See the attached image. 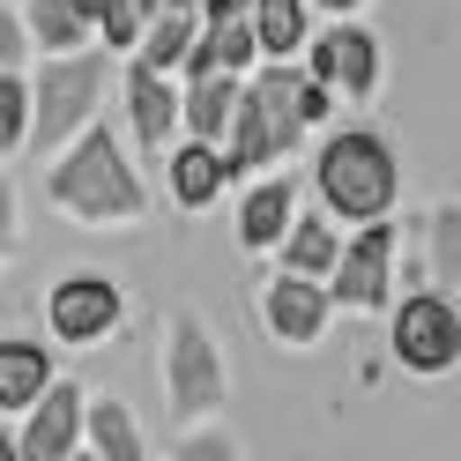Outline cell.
<instances>
[{
  "instance_id": "cell-6",
  "label": "cell",
  "mask_w": 461,
  "mask_h": 461,
  "mask_svg": "<svg viewBox=\"0 0 461 461\" xmlns=\"http://www.w3.org/2000/svg\"><path fill=\"white\" fill-rule=\"evenodd\" d=\"M394 357L410 365V372H447V365H461V312H454L447 291L402 298V312H394Z\"/></svg>"
},
{
  "instance_id": "cell-1",
  "label": "cell",
  "mask_w": 461,
  "mask_h": 461,
  "mask_svg": "<svg viewBox=\"0 0 461 461\" xmlns=\"http://www.w3.org/2000/svg\"><path fill=\"white\" fill-rule=\"evenodd\" d=\"M312 186H321L328 216L365 223V216H387V209H394L402 164H394V149H387L372 127H350V134H335L328 149H321V164H312Z\"/></svg>"
},
{
  "instance_id": "cell-3",
  "label": "cell",
  "mask_w": 461,
  "mask_h": 461,
  "mask_svg": "<svg viewBox=\"0 0 461 461\" xmlns=\"http://www.w3.org/2000/svg\"><path fill=\"white\" fill-rule=\"evenodd\" d=\"M52 201L90 223H127V216H141V179L120 157V141L104 127H90L75 141V157H60V171H52Z\"/></svg>"
},
{
  "instance_id": "cell-19",
  "label": "cell",
  "mask_w": 461,
  "mask_h": 461,
  "mask_svg": "<svg viewBox=\"0 0 461 461\" xmlns=\"http://www.w3.org/2000/svg\"><path fill=\"white\" fill-rule=\"evenodd\" d=\"M186 38H194V8H149V23H141V60L149 68H179V52H186Z\"/></svg>"
},
{
  "instance_id": "cell-15",
  "label": "cell",
  "mask_w": 461,
  "mask_h": 461,
  "mask_svg": "<svg viewBox=\"0 0 461 461\" xmlns=\"http://www.w3.org/2000/svg\"><path fill=\"white\" fill-rule=\"evenodd\" d=\"M298 216V194H291V179H268V186H253L246 194V209H239V239L253 246V253H268L276 239H283V223Z\"/></svg>"
},
{
  "instance_id": "cell-21",
  "label": "cell",
  "mask_w": 461,
  "mask_h": 461,
  "mask_svg": "<svg viewBox=\"0 0 461 461\" xmlns=\"http://www.w3.org/2000/svg\"><path fill=\"white\" fill-rule=\"evenodd\" d=\"M38 45H52V52H68V45H82V31L90 23L75 15V0H31V23H23Z\"/></svg>"
},
{
  "instance_id": "cell-12",
  "label": "cell",
  "mask_w": 461,
  "mask_h": 461,
  "mask_svg": "<svg viewBox=\"0 0 461 461\" xmlns=\"http://www.w3.org/2000/svg\"><path fill=\"white\" fill-rule=\"evenodd\" d=\"M127 112H134L141 149L164 157V134H171V120H179V90H171V75L149 68V60H134V68H127Z\"/></svg>"
},
{
  "instance_id": "cell-18",
  "label": "cell",
  "mask_w": 461,
  "mask_h": 461,
  "mask_svg": "<svg viewBox=\"0 0 461 461\" xmlns=\"http://www.w3.org/2000/svg\"><path fill=\"white\" fill-rule=\"evenodd\" d=\"M276 246H283V268H291V276H328V261H335V230H328V216H291Z\"/></svg>"
},
{
  "instance_id": "cell-7",
  "label": "cell",
  "mask_w": 461,
  "mask_h": 461,
  "mask_svg": "<svg viewBox=\"0 0 461 461\" xmlns=\"http://www.w3.org/2000/svg\"><path fill=\"white\" fill-rule=\"evenodd\" d=\"M120 283L97 276V268H75L52 283V298H45V328L60 335V342H104L112 328H120Z\"/></svg>"
},
{
  "instance_id": "cell-24",
  "label": "cell",
  "mask_w": 461,
  "mask_h": 461,
  "mask_svg": "<svg viewBox=\"0 0 461 461\" xmlns=\"http://www.w3.org/2000/svg\"><path fill=\"white\" fill-rule=\"evenodd\" d=\"M104 45H134L141 38V23H149V0H104Z\"/></svg>"
},
{
  "instance_id": "cell-17",
  "label": "cell",
  "mask_w": 461,
  "mask_h": 461,
  "mask_svg": "<svg viewBox=\"0 0 461 461\" xmlns=\"http://www.w3.org/2000/svg\"><path fill=\"white\" fill-rule=\"evenodd\" d=\"M246 23H253V52H268V60H291L305 45V0H253Z\"/></svg>"
},
{
  "instance_id": "cell-14",
  "label": "cell",
  "mask_w": 461,
  "mask_h": 461,
  "mask_svg": "<svg viewBox=\"0 0 461 461\" xmlns=\"http://www.w3.org/2000/svg\"><path fill=\"white\" fill-rule=\"evenodd\" d=\"M171 194H179V209H209V201L223 194V149L216 141H186L179 157H171Z\"/></svg>"
},
{
  "instance_id": "cell-10",
  "label": "cell",
  "mask_w": 461,
  "mask_h": 461,
  "mask_svg": "<svg viewBox=\"0 0 461 461\" xmlns=\"http://www.w3.org/2000/svg\"><path fill=\"white\" fill-rule=\"evenodd\" d=\"M75 439H82V387L45 380L38 402H31V424H23V439H15V454L23 461H68Z\"/></svg>"
},
{
  "instance_id": "cell-23",
  "label": "cell",
  "mask_w": 461,
  "mask_h": 461,
  "mask_svg": "<svg viewBox=\"0 0 461 461\" xmlns=\"http://www.w3.org/2000/svg\"><path fill=\"white\" fill-rule=\"evenodd\" d=\"M454 268H461V209H439L431 216V276L454 283Z\"/></svg>"
},
{
  "instance_id": "cell-30",
  "label": "cell",
  "mask_w": 461,
  "mask_h": 461,
  "mask_svg": "<svg viewBox=\"0 0 461 461\" xmlns=\"http://www.w3.org/2000/svg\"><path fill=\"white\" fill-rule=\"evenodd\" d=\"M149 8H194V0H149Z\"/></svg>"
},
{
  "instance_id": "cell-4",
  "label": "cell",
  "mask_w": 461,
  "mask_h": 461,
  "mask_svg": "<svg viewBox=\"0 0 461 461\" xmlns=\"http://www.w3.org/2000/svg\"><path fill=\"white\" fill-rule=\"evenodd\" d=\"M104 97V60H52L38 75V90H31V134H38V149H60V141L75 127H90V112Z\"/></svg>"
},
{
  "instance_id": "cell-9",
  "label": "cell",
  "mask_w": 461,
  "mask_h": 461,
  "mask_svg": "<svg viewBox=\"0 0 461 461\" xmlns=\"http://www.w3.org/2000/svg\"><path fill=\"white\" fill-rule=\"evenodd\" d=\"M305 75H312V82H328V90H342V97H372V82H380V38L335 15L328 31L312 38Z\"/></svg>"
},
{
  "instance_id": "cell-25",
  "label": "cell",
  "mask_w": 461,
  "mask_h": 461,
  "mask_svg": "<svg viewBox=\"0 0 461 461\" xmlns=\"http://www.w3.org/2000/svg\"><path fill=\"white\" fill-rule=\"evenodd\" d=\"M23 45H31V31H23V23L8 15V0H0V68H15V60H23Z\"/></svg>"
},
{
  "instance_id": "cell-16",
  "label": "cell",
  "mask_w": 461,
  "mask_h": 461,
  "mask_svg": "<svg viewBox=\"0 0 461 461\" xmlns=\"http://www.w3.org/2000/svg\"><path fill=\"white\" fill-rule=\"evenodd\" d=\"M45 380H52L45 342H0V410H31Z\"/></svg>"
},
{
  "instance_id": "cell-5",
  "label": "cell",
  "mask_w": 461,
  "mask_h": 461,
  "mask_svg": "<svg viewBox=\"0 0 461 461\" xmlns=\"http://www.w3.org/2000/svg\"><path fill=\"white\" fill-rule=\"evenodd\" d=\"M164 394H171L179 417H209L223 402V357H216V342L194 312H179L164 328Z\"/></svg>"
},
{
  "instance_id": "cell-13",
  "label": "cell",
  "mask_w": 461,
  "mask_h": 461,
  "mask_svg": "<svg viewBox=\"0 0 461 461\" xmlns=\"http://www.w3.org/2000/svg\"><path fill=\"white\" fill-rule=\"evenodd\" d=\"M230 104H239V68H209V75H194V90L179 97L186 127H194L201 141H223V127H230Z\"/></svg>"
},
{
  "instance_id": "cell-2",
  "label": "cell",
  "mask_w": 461,
  "mask_h": 461,
  "mask_svg": "<svg viewBox=\"0 0 461 461\" xmlns=\"http://www.w3.org/2000/svg\"><path fill=\"white\" fill-rule=\"evenodd\" d=\"M291 90H298V68L291 60H276L253 90H239V104H230V149H223V179H239V171H253V164H283L298 149V134H305V120H298V104H291Z\"/></svg>"
},
{
  "instance_id": "cell-26",
  "label": "cell",
  "mask_w": 461,
  "mask_h": 461,
  "mask_svg": "<svg viewBox=\"0 0 461 461\" xmlns=\"http://www.w3.org/2000/svg\"><path fill=\"white\" fill-rule=\"evenodd\" d=\"M15 246V194H8V179H0V253Z\"/></svg>"
},
{
  "instance_id": "cell-29",
  "label": "cell",
  "mask_w": 461,
  "mask_h": 461,
  "mask_svg": "<svg viewBox=\"0 0 461 461\" xmlns=\"http://www.w3.org/2000/svg\"><path fill=\"white\" fill-rule=\"evenodd\" d=\"M321 8H328V15H350V8H357V0H321Z\"/></svg>"
},
{
  "instance_id": "cell-11",
  "label": "cell",
  "mask_w": 461,
  "mask_h": 461,
  "mask_svg": "<svg viewBox=\"0 0 461 461\" xmlns=\"http://www.w3.org/2000/svg\"><path fill=\"white\" fill-rule=\"evenodd\" d=\"M261 321H268L276 342L305 350V342L328 328V291H321V276H291V268H283V276L268 283V298H261Z\"/></svg>"
},
{
  "instance_id": "cell-22",
  "label": "cell",
  "mask_w": 461,
  "mask_h": 461,
  "mask_svg": "<svg viewBox=\"0 0 461 461\" xmlns=\"http://www.w3.org/2000/svg\"><path fill=\"white\" fill-rule=\"evenodd\" d=\"M31 134V90L15 82V68H0V157Z\"/></svg>"
},
{
  "instance_id": "cell-20",
  "label": "cell",
  "mask_w": 461,
  "mask_h": 461,
  "mask_svg": "<svg viewBox=\"0 0 461 461\" xmlns=\"http://www.w3.org/2000/svg\"><path fill=\"white\" fill-rule=\"evenodd\" d=\"M82 424H90V447L104 461H141V431L120 402H82Z\"/></svg>"
},
{
  "instance_id": "cell-27",
  "label": "cell",
  "mask_w": 461,
  "mask_h": 461,
  "mask_svg": "<svg viewBox=\"0 0 461 461\" xmlns=\"http://www.w3.org/2000/svg\"><path fill=\"white\" fill-rule=\"evenodd\" d=\"M179 454H194V461H230V439H186Z\"/></svg>"
},
{
  "instance_id": "cell-8",
  "label": "cell",
  "mask_w": 461,
  "mask_h": 461,
  "mask_svg": "<svg viewBox=\"0 0 461 461\" xmlns=\"http://www.w3.org/2000/svg\"><path fill=\"white\" fill-rule=\"evenodd\" d=\"M387 261H394V223L365 216V230L350 246H335V261H328V298L357 305V312L387 305Z\"/></svg>"
},
{
  "instance_id": "cell-28",
  "label": "cell",
  "mask_w": 461,
  "mask_h": 461,
  "mask_svg": "<svg viewBox=\"0 0 461 461\" xmlns=\"http://www.w3.org/2000/svg\"><path fill=\"white\" fill-rule=\"evenodd\" d=\"M75 15H82V23H97V15H104V0H75Z\"/></svg>"
},
{
  "instance_id": "cell-31",
  "label": "cell",
  "mask_w": 461,
  "mask_h": 461,
  "mask_svg": "<svg viewBox=\"0 0 461 461\" xmlns=\"http://www.w3.org/2000/svg\"><path fill=\"white\" fill-rule=\"evenodd\" d=\"M0 454H15V447H8V439H0Z\"/></svg>"
}]
</instances>
